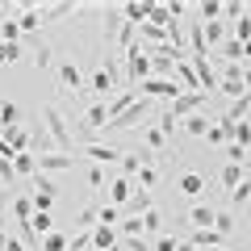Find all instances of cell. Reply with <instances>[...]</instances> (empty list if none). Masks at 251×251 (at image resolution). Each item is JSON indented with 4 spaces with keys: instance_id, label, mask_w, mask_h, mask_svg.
Here are the masks:
<instances>
[{
    "instance_id": "18",
    "label": "cell",
    "mask_w": 251,
    "mask_h": 251,
    "mask_svg": "<svg viewBox=\"0 0 251 251\" xmlns=\"http://www.w3.org/2000/svg\"><path fill=\"white\" fill-rule=\"evenodd\" d=\"M209 113H193V117H184V122H180V130H184V134H193V138H205L209 134Z\"/></svg>"
},
{
    "instance_id": "34",
    "label": "cell",
    "mask_w": 251,
    "mask_h": 251,
    "mask_svg": "<svg viewBox=\"0 0 251 251\" xmlns=\"http://www.w3.org/2000/svg\"><path fill=\"white\" fill-rule=\"evenodd\" d=\"M0 42H21V25L17 21H0Z\"/></svg>"
},
{
    "instance_id": "31",
    "label": "cell",
    "mask_w": 251,
    "mask_h": 251,
    "mask_svg": "<svg viewBox=\"0 0 251 251\" xmlns=\"http://www.w3.org/2000/svg\"><path fill=\"white\" fill-rule=\"evenodd\" d=\"M155 184H159V168H151V163H147V168L138 172V184H134V188H147V193H151Z\"/></svg>"
},
{
    "instance_id": "32",
    "label": "cell",
    "mask_w": 251,
    "mask_h": 251,
    "mask_svg": "<svg viewBox=\"0 0 251 251\" xmlns=\"http://www.w3.org/2000/svg\"><path fill=\"white\" fill-rule=\"evenodd\" d=\"M117 218H122V209H117V205H97V226H113Z\"/></svg>"
},
{
    "instance_id": "14",
    "label": "cell",
    "mask_w": 251,
    "mask_h": 251,
    "mask_svg": "<svg viewBox=\"0 0 251 251\" xmlns=\"http://www.w3.org/2000/svg\"><path fill=\"white\" fill-rule=\"evenodd\" d=\"M13 176H29V180H34L38 176V155L34 151H21V155H13Z\"/></svg>"
},
{
    "instance_id": "29",
    "label": "cell",
    "mask_w": 251,
    "mask_h": 251,
    "mask_svg": "<svg viewBox=\"0 0 251 251\" xmlns=\"http://www.w3.org/2000/svg\"><path fill=\"white\" fill-rule=\"evenodd\" d=\"M21 59V42H0V67H13Z\"/></svg>"
},
{
    "instance_id": "37",
    "label": "cell",
    "mask_w": 251,
    "mask_h": 251,
    "mask_svg": "<svg viewBox=\"0 0 251 251\" xmlns=\"http://www.w3.org/2000/svg\"><path fill=\"white\" fill-rule=\"evenodd\" d=\"M122 251H151V243H147V239H126Z\"/></svg>"
},
{
    "instance_id": "4",
    "label": "cell",
    "mask_w": 251,
    "mask_h": 251,
    "mask_svg": "<svg viewBox=\"0 0 251 251\" xmlns=\"http://www.w3.org/2000/svg\"><path fill=\"white\" fill-rule=\"evenodd\" d=\"M122 59H126V88H134V84H143L147 75H151V59L143 54V46H138V42L130 46Z\"/></svg>"
},
{
    "instance_id": "10",
    "label": "cell",
    "mask_w": 251,
    "mask_h": 251,
    "mask_svg": "<svg viewBox=\"0 0 251 251\" xmlns=\"http://www.w3.org/2000/svg\"><path fill=\"white\" fill-rule=\"evenodd\" d=\"M214 214H218L214 205H205V201H197V205L188 209V226H193V230H214Z\"/></svg>"
},
{
    "instance_id": "13",
    "label": "cell",
    "mask_w": 251,
    "mask_h": 251,
    "mask_svg": "<svg viewBox=\"0 0 251 251\" xmlns=\"http://www.w3.org/2000/svg\"><path fill=\"white\" fill-rule=\"evenodd\" d=\"M17 25H21V34L34 38L38 29H42V9H38V4H25V9H21V17H17Z\"/></svg>"
},
{
    "instance_id": "22",
    "label": "cell",
    "mask_w": 251,
    "mask_h": 251,
    "mask_svg": "<svg viewBox=\"0 0 251 251\" xmlns=\"http://www.w3.org/2000/svg\"><path fill=\"white\" fill-rule=\"evenodd\" d=\"M92 247H97V251L117 247V230H113V226H92Z\"/></svg>"
},
{
    "instance_id": "3",
    "label": "cell",
    "mask_w": 251,
    "mask_h": 251,
    "mask_svg": "<svg viewBox=\"0 0 251 251\" xmlns=\"http://www.w3.org/2000/svg\"><path fill=\"white\" fill-rule=\"evenodd\" d=\"M134 92H147V100H163V105H172L176 97H184L176 80H159V75H147L143 84H134Z\"/></svg>"
},
{
    "instance_id": "25",
    "label": "cell",
    "mask_w": 251,
    "mask_h": 251,
    "mask_svg": "<svg viewBox=\"0 0 251 251\" xmlns=\"http://www.w3.org/2000/svg\"><path fill=\"white\" fill-rule=\"evenodd\" d=\"M138 226H143V234H159V230H163V214H159V209L151 205V209H147L143 218H138Z\"/></svg>"
},
{
    "instance_id": "1",
    "label": "cell",
    "mask_w": 251,
    "mask_h": 251,
    "mask_svg": "<svg viewBox=\"0 0 251 251\" xmlns=\"http://www.w3.org/2000/svg\"><path fill=\"white\" fill-rule=\"evenodd\" d=\"M42 126H46V134H50V143H54V151H59V155H75L72 122L63 117L59 105H42Z\"/></svg>"
},
{
    "instance_id": "39",
    "label": "cell",
    "mask_w": 251,
    "mask_h": 251,
    "mask_svg": "<svg viewBox=\"0 0 251 251\" xmlns=\"http://www.w3.org/2000/svg\"><path fill=\"white\" fill-rule=\"evenodd\" d=\"M243 88L251 92V67H243Z\"/></svg>"
},
{
    "instance_id": "36",
    "label": "cell",
    "mask_w": 251,
    "mask_h": 251,
    "mask_svg": "<svg viewBox=\"0 0 251 251\" xmlns=\"http://www.w3.org/2000/svg\"><path fill=\"white\" fill-rule=\"evenodd\" d=\"M176 247H180V239H176V234H159V243H155L151 251H176Z\"/></svg>"
},
{
    "instance_id": "28",
    "label": "cell",
    "mask_w": 251,
    "mask_h": 251,
    "mask_svg": "<svg viewBox=\"0 0 251 251\" xmlns=\"http://www.w3.org/2000/svg\"><path fill=\"white\" fill-rule=\"evenodd\" d=\"M38 251H67V234H59V230L42 234V239H38Z\"/></svg>"
},
{
    "instance_id": "16",
    "label": "cell",
    "mask_w": 251,
    "mask_h": 251,
    "mask_svg": "<svg viewBox=\"0 0 251 251\" xmlns=\"http://www.w3.org/2000/svg\"><path fill=\"white\" fill-rule=\"evenodd\" d=\"M176 184H180V193H184V197H205V176H201V172H184Z\"/></svg>"
},
{
    "instance_id": "24",
    "label": "cell",
    "mask_w": 251,
    "mask_h": 251,
    "mask_svg": "<svg viewBox=\"0 0 251 251\" xmlns=\"http://www.w3.org/2000/svg\"><path fill=\"white\" fill-rule=\"evenodd\" d=\"M214 230L222 234V239H230L234 234V209H218L214 214Z\"/></svg>"
},
{
    "instance_id": "26",
    "label": "cell",
    "mask_w": 251,
    "mask_h": 251,
    "mask_svg": "<svg viewBox=\"0 0 251 251\" xmlns=\"http://www.w3.org/2000/svg\"><path fill=\"white\" fill-rule=\"evenodd\" d=\"M38 9H42V25H46V21L72 17V13H75V4H38Z\"/></svg>"
},
{
    "instance_id": "15",
    "label": "cell",
    "mask_w": 251,
    "mask_h": 251,
    "mask_svg": "<svg viewBox=\"0 0 251 251\" xmlns=\"http://www.w3.org/2000/svg\"><path fill=\"white\" fill-rule=\"evenodd\" d=\"M13 218H17V226H29V218H34V201H29V193H13Z\"/></svg>"
},
{
    "instance_id": "27",
    "label": "cell",
    "mask_w": 251,
    "mask_h": 251,
    "mask_svg": "<svg viewBox=\"0 0 251 251\" xmlns=\"http://www.w3.org/2000/svg\"><path fill=\"white\" fill-rule=\"evenodd\" d=\"M9 126H21V105L4 100V105H0V130H9Z\"/></svg>"
},
{
    "instance_id": "35",
    "label": "cell",
    "mask_w": 251,
    "mask_h": 251,
    "mask_svg": "<svg viewBox=\"0 0 251 251\" xmlns=\"http://www.w3.org/2000/svg\"><path fill=\"white\" fill-rule=\"evenodd\" d=\"M88 188H92V193L105 188V172H100V168H88Z\"/></svg>"
},
{
    "instance_id": "38",
    "label": "cell",
    "mask_w": 251,
    "mask_h": 251,
    "mask_svg": "<svg viewBox=\"0 0 251 251\" xmlns=\"http://www.w3.org/2000/svg\"><path fill=\"white\" fill-rule=\"evenodd\" d=\"M4 251H25V243H21L17 234H9V239H4Z\"/></svg>"
},
{
    "instance_id": "21",
    "label": "cell",
    "mask_w": 251,
    "mask_h": 251,
    "mask_svg": "<svg viewBox=\"0 0 251 251\" xmlns=\"http://www.w3.org/2000/svg\"><path fill=\"white\" fill-rule=\"evenodd\" d=\"M243 176H247V172H243L239 163H226V168H222V176H218V184H222L226 193H234V188L243 184Z\"/></svg>"
},
{
    "instance_id": "23",
    "label": "cell",
    "mask_w": 251,
    "mask_h": 251,
    "mask_svg": "<svg viewBox=\"0 0 251 251\" xmlns=\"http://www.w3.org/2000/svg\"><path fill=\"white\" fill-rule=\"evenodd\" d=\"M163 147H168V134H159V130H155V126H143V151H163Z\"/></svg>"
},
{
    "instance_id": "2",
    "label": "cell",
    "mask_w": 251,
    "mask_h": 251,
    "mask_svg": "<svg viewBox=\"0 0 251 251\" xmlns=\"http://www.w3.org/2000/svg\"><path fill=\"white\" fill-rule=\"evenodd\" d=\"M151 109H155V100H134V105L126 109V113H117L113 122L105 126V138H109V130H138V122H147V117H151Z\"/></svg>"
},
{
    "instance_id": "17",
    "label": "cell",
    "mask_w": 251,
    "mask_h": 251,
    "mask_svg": "<svg viewBox=\"0 0 251 251\" xmlns=\"http://www.w3.org/2000/svg\"><path fill=\"white\" fill-rule=\"evenodd\" d=\"M247 117H251V92H243L239 100H230V105H226L222 122H247Z\"/></svg>"
},
{
    "instance_id": "19",
    "label": "cell",
    "mask_w": 251,
    "mask_h": 251,
    "mask_svg": "<svg viewBox=\"0 0 251 251\" xmlns=\"http://www.w3.org/2000/svg\"><path fill=\"white\" fill-rule=\"evenodd\" d=\"M197 21H201V17H197ZM226 29H230L226 21H201V34H205V46H209V50H214V46H222Z\"/></svg>"
},
{
    "instance_id": "7",
    "label": "cell",
    "mask_w": 251,
    "mask_h": 251,
    "mask_svg": "<svg viewBox=\"0 0 251 251\" xmlns=\"http://www.w3.org/2000/svg\"><path fill=\"white\" fill-rule=\"evenodd\" d=\"M75 155H84L92 168H105V163H117V159H122V147H113V143H84Z\"/></svg>"
},
{
    "instance_id": "41",
    "label": "cell",
    "mask_w": 251,
    "mask_h": 251,
    "mask_svg": "<svg viewBox=\"0 0 251 251\" xmlns=\"http://www.w3.org/2000/svg\"><path fill=\"white\" fill-rule=\"evenodd\" d=\"M109 251H122V247H109Z\"/></svg>"
},
{
    "instance_id": "20",
    "label": "cell",
    "mask_w": 251,
    "mask_h": 251,
    "mask_svg": "<svg viewBox=\"0 0 251 251\" xmlns=\"http://www.w3.org/2000/svg\"><path fill=\"white\" fill-rule=\"evenodd\" d=\"M50 63H54V46L46 42V38H34V67H38V72H46Z\"/></svg>"
},
{
    "instance_id": "6",
    "label": "cell",
    "mask_w": 251,
    "mask_h": 251,
    "mask_svg": "<svg viewBox=\"0 0 251 251\" xmlns=\"http://www.w3.org/2000/svg\"><path fill=\"white\" fill-rule=\"evenodd\" d=\"M205 105H209V97H205V92H184V97H176V100H172V105H163V109H168V113L176 117V122H184V117L201 113V109H205Z\"/></svg>"
},
{
    "instance_id": "8",
    "label": "cell",
    "mask_w": 251,
    "mask_h": 251,
    "mask_svg": "<svg viewBox=\"0 0 251 251\" xmlns=\"http://www.w3.org/2000/svg\"><path fill=\"white\" fill-rule=\"evenodd\" d=\"M75 163H80L75 155H59V151H54V155H38V172H42V176H50V172H67V168H75Z\"/></svg>"
},
{
    "instance_id": "9",
    "label": "cell",
    "mask_w": 251,
    "mask_h": 251,
    "mask_svg": "<svg viewBox=\"0 0 251 251\" xmlns=\"http://www.w3.org/2000/svg\"><path fill=\"white\" fill-rule=\"evenodd\" d=\"M151 205H155V197H151V193H147V188H134V193H130V201L122 205V214H126V218H143Z\"/></svg>"
},
{
    "instance_id": "33",
    "label": "cell",
    "mask_w": 251,
    "mask_h": 251,
    "mask_svg": "<svg viewBox=\"0 0 251 251\" xmlns=\"http://www.w3.org/2000/svg\"><path fill=\"white\" fill-rule=\"evenodd\" d=\"M251 201V176H243V184L230 193V205H247Z\"/></svg>"
},
{
    "instance_id": "5",
    "label": "cell",
    "mask_w": 251,
    "mask_h": 251,
    "mask_svg": "<svg viewBox=\"0 0 251 251\" xmlns=\"http://www.w3.org/2000/svg\"><path fill=\"white\" fill-rule=\"evenodd\" d=\"M59 92H67V97H84V72L75 59H63L59 63Z\"/></svg>"
},
{
    "instance_id": "30",
    "label": "cell",
    "mask_w": 251,
    "mask_h": 251,
    "mask_svg": "<svg viewBox=\"0 0 251 251\" xmlns=\"http://www.w3.org/2000/svg\"><path fill=\"white\" fill-rule=\"evenodd\" d=\"M29 230L42 239V234H50V230H54V218H50V214H34V218H29Z\"/></svg>"
},
{
    "instance_id": "12",
    "label": "cell",
    "mask_w": 251,
    "mask_h": 251,
    "mask_svg": "<svg viewBox=\"0 0 251 251\" xmlns=\"http://www.w3.org/2000/svg\"><path fill=\"white\" fill-rule=\"evenodd\" d=\"M130 193H134V184H130L126 176H113V180H109V205L122 209L126 201H130Z\"/></svg>"
},
{
    "instance_id": "11",
    "label": "cell",
    "mask_w": 251,
    "mask_h": 251,
    "mask_svg": "<svg viewBox=\"0 0 251 251\" xmlns=\"http://www.w3.org/2000/svg\"><path fill=\"white\" fill-rule=\"evenodd\" d=\"M134 100H138V92H134V88H117V92H113V97H109V100H105V109H109V122H113V117H117V113H126V109L134 105Z\"/></svg>"
},
{
    "instance_id": "40",
    "label": "cell",
    "mask_w": 251,
    "mask_h": 251,
    "mask_svg": "<svg viewBox=\"0 0 251 251\" xmlns=\"http://www.w3.org/2000/svg\"><path fill=\"white\" fill-rule=\"evenodd\" d=\"M209 251H226V247H209Z\"/></svg>"
},
{
    "instance_id": "42",
    "label": "cell",
    "mask_w": 251,
    "mask_h": 251,
    "mask_svg": "<svg viewBox=\"0 0 251 251\" xmlns=\"http://www.w3.org/2000/svg\"><path fill=\"white\" fill-rule=\"evenodd\" d=\"M0 188H4V184H0Z\"/></svg>"
}]
</instances>
